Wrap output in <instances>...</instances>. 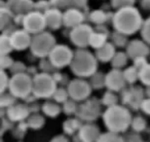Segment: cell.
I'll return each mask as SVG.
<instances>
[{
    "mask_svg": "<svg viewBox=\"0 0 150 142\" xmlns=\"http://www.w3.org/2000/svg\"><path fill=\"white\" fill-rule=\"evenodd\" d=\"M132 113L125 106L113 105L107 107L103 113V123L108 131L113 133H125L132 124Z\"/></svg>",
    "mask_w": 150,
    "mask_h": 142,
    "instance_id": "obj_1",
    "label": "cell"
},
{
    "mask_svg": "<svg viewBox=\"0 0 150 142\" xmlns=\"http://www.w3.org/2000/svg\"><path fill=\"white\" fill-rule=\"evenodd\" d=\"M70 68L71 71L78 77H91L97 72L98 59L88 50L79 48L74 53Z\"/></svg>",
    "mask_w": 150,
    "mask_h": 142,
    "instance_id": "obj_2",
    "label": "cell"
},
{
    "mask_svg": "<svg viewBox=\"0 0 150 142\" xmlns=\"http://www.w3.org/2000/svg\"><path fill=\"white\" fill-rule=\"evenodd\" d=\"M114 27L119 33L133 34L141 27V16L137 9L125 6L119 9L114 16Z\"/></svg>",
    "mask_w": 150,
    "mask_h": 142,
    "instance_id": "obj_3",
    "label": "cell"
},
{
    "mask_svg": "<svg viewBox=\"0 0 150 142\" xmlns=\"http://www.w3.org/2000/svg\"><path fill=\"white\" fill-rule=\"evenodd\" d=\"M57 91V82L54 76L46 72L37 73L33 76L32 94L36 99H50Z\"/></svg>",
    "mask_w": 150,
    "mask_h": 142,
    "instance_id": "obj_4",
    "label": "cell"
},
{
    "mask_svg": "<svg viewBox=\"0 0 150 142\" xmlns=\"http://www.w3.org/2000/svg\"><path fill=\"white\" fill-rule=\"evenodd\" d=\"M9 93L18 99H26L32 94L33 78L28 73L13 74L8 86Z\"/></svg>",
    "mask_w": 150,
    "mask_h": 142,
    "instance_id": "obj_5",
    "label": "cell"
},
{
    "mask_svg": "<svg viewBox=\"0 0 150 142\" xmlns=\"http://www.w3.org/2000/svg\"><path fill=\"white\" fill-rule=\"evenodd\" d=\"M56 46L54 38L50 33H38L35 34L31 42V52L37 58L44 59L48 57L52 48Z\"/></svg>",
    "mask_w": 150,
    "mask_h": 142,
    "instance_id": "obj_6",
    "label": "cell"
},
{
    "mask_svg": "<svg viewBox=\"0 0 150 142\" xmlns=\"http://www.w3.org/2000/svg\"><path fill=\"white\" fill-rule=\"evenodd\" d=\"M75 115L82 121L93 123L101 115V103L96 98L88 99L82 104L78 105Z\"/></svg>",
    "mask_w": 150,
    "mask_h": 142,
    "instance_id": "obj_7",
    "label": "cell"
},
{
    "mask_svg": "<svg viewBox=\"0 0 150 142\" xmlns=\"http://www.w3.org/2000/svg\"><path fill=\"white\" fill-rule=\"evenodd\" d=\"M92 86L88 82L82 78H76L71 80L67 86V91L69 93V97L76 102L86 101L92 94Z\"/></svg>",
    "mask_w": 150,
    "mask_h": 142,
    "instance_id": "obj_8",
    "label": "cell"
},
{
    "mask_svg": "<svg viewBox=\"0 0 150 142\" xmlns=\"http://www.w3.org/2000/svg\"><path fill=\"white\" fill-rule=\"evenodd\" d=\"M74 57V53L66 45H56L48 55V60L50 61L56 69L64 68L71 64Z\"/></svg>",
    "mask_w": 150,
    "mask_h": 142,
    "instance_id": "obj_9",
    "label": "cell"
},
{
    "mask_svg": "<svg viewBox=\"0 0 150 142\" xmlns=\"http://www.w3.org/2000/svg\"><path fill=\"white\" fill-rule=\"evenodd\" d=\"M121 100L125 105H129L132 109L137 110L141 107V103L144 100V92L140 87H133L127 90L123 89Z\"/></svg>",
    "mask_w": 150,
    "mask_h": 142,
    "instance_id": "obj_10",
    "label": "cell"
},
{
    "mask_svg": "<svg viewBox=\"0 0 150 142\" xmlns=\"http://www.w3.org/2000/svg\"><path fill=\"white\" fill-rule=\"evenodd\" d=\"M125 84H127V82H125V76H123V71H120V69L114 68L106 74L105 84L109 91L120 92L125 89Z\"/></svg>",
    "mask_w": 150,
    "mask_h": 142,
    "instance_id": "obj_11",
    "label": "cell"
},
{
    "mask_svg": "<svg viewBox=\"0 0 150 142\" xmlns=\"http://www.w3.org/2000/svg\"><path fill=\"white\" fill-rule=\"evenodd\" d=\"M93 32L88 26L78 25L73 29L71 33V40L76 46L83 48L90 44V39Z\"/></svg>",
    "mask_w": 150,
    "mask_h": 142,
    "instance_id": "obj_12",
    "label": "cell"
},
{
    "mask_svg": "<svg viewBox=\"0 0 150 142\" xmlns=\"http://www.w3.org/2000/svg\"><path fill=\"white\" fill-rule=\"evenodd\" d=\"M23 24L27 32H30V33L33 34H38L44 28L46 22L44 16H42L41 13H32L24 18Z\"/></svg>",
    "mask_w": 150,
    "mask_h": 142,
    "instance_id": "obj_13",
    "label": "cell"
},
{
    "mask_svg": "<svg viewBox=\"0 0 150 142\" xmlns=\"http://www.w3.org/2000/svg\"><path fill=\"white\" fill-rule=\"evenodd\" d=\"M30 113L31 111H30L29 106L25 104H15L6 108L5 114L7 119L13 123H21L30 116Z\"/></svg>",
    "mask_w": 150,
    "mask_h": 142,
    "instance_id": "obj_14",
    "label": "cell"
},
{
    "mask_svg": "<svg viewBox=\"0 0 150 142\" xmlns=\"http://www.w3.org/2000/svg\"><path fill=\"white\" fill-rule=\"evenodd\" d=\"M77 135L81 142H97L101 135L100 129L93 123L83 124L77 132Z\"/></svg>",
    "mask_w": 150,
    "mask_h": 142,
    "instance_id": "obj_15",
    "label": "cell"
},
{
    "mask_svg": "<svg viewBox=\"0 0 150 142\" xmlns=\"http://www.w3.org/2000/svg\"><path fill=\"white\" fill-rule=\"evenodd\" d=\"M13 48L18 50H23L31 45L32 39L27 31H17L11 36Z\"/></svg>",
    "mask_w": 150,
    "mask_h": 142,
    "instance_id": "obj_16",
    "label": "cell"
},
{
    "mask_svg": "<svg viewBox=\"0 0 150 142\" xmlns=\"http://www.w3.org/2000/svg\"><path fill=\"white\" fill-rule=\"evenodd\" d=\"M127 54L132 59L138 58V57H146L149 54V48L143 41L134 40L127 45Z\"/></svg>",
    "mask_w": 150,
    "mask_h": 142,
    "instance_id": "obj_17",
    "label": "cell"
},
{
    "mask_svg": "<svg viewBox=\"0 0 150 142\" xmlns=\"http://www.w3.org/2000/svg\"><path fill=\"white\" fill-rule=\"evenodd\" d=\"M115 48L111 43H106L105 45H103L102 48H98L96 50V58L98 59V61L103 63L109 62L112 61L113 57L115 56Z\"/></svg>",
    "mask_w": 150,
    "mask_h": 142,
    "instance_id": "obj_18",
    "label": "cell"
},
{
    "mask_svg": "<svg viewBox=\"0 0 150 142\" xmlns=\"http://www.w3.org/2000/svg\"><path fill=\"white\" fill-rule=\"evenodd\" d=\"M82 121L79 117H74V119H68L63 123V131L66 135L74 136L75 134L79 131L82 127Z\"/></svg>",
    "mask_w": 150,
    "mask_h": 142,
    "instance_id": "obj_19",
    "label": "cell"
},
{
    "mask_svg": "<svg viewBox=\"0 0 150 142\" xmlns=\"http://www.w3.org/2000/svg\"><path fill=\"white\" fill-rule=\"evenodd\" d=\"M83 20L82 15L76 9H69L63 17V21L67 26H78Z\"/></svg>",
    "mask_w": 150,
    "mask_h": 142,
    "instance_id": "obj_20",
    "label": "cell"
},
{
    "mask_svg": "<svg viewBox=\"0 0 150 142\" xmlns=\"http://www.w3.org/2000/svg\"><path fill=\"white\" fill-rule=\"evenodd\" d=\"M44 18H45L46 24L52 29H57V28L60 27L61 22L63 21V17L61 16V13H59V11H57L54 9L46 11L45 15H44Z\"/></svg>",
    "mask_w": 150,
    "mask_h": 142,
    "instance_id": "obj_21",
    "label": "cell"
},
{
    "mask_svg": "<svg viewBox=\"0 0 150 142\" xmlns=\"http://www.w3.org/2000/svg\"><path fill=\"white\" fill-rule=\"evenodd\" d=\"M41 110L44 115H46L48 117H52V119H54V117H57L61 113L62 108L59 106V103L46 101L41 106Z\"/></svg>",
    "mask_w": 150,
    "mask_h": 142,
    "instance_id": "obj_22",
    "label": "cell"
},
{
    "mask_svg": "<svg viewBox=\"0 0 150 142\" xmlns=\"http://www.w3.org/2000/svg\"><path fill=\"white\" fill-rule=\"evenodd\" d=\"M52 3L54 6L70 7V9H79L84 6L86 0H52Z\"/></svg>",
    "mask_w": 150,
    "mask_h": 142,
    "instance_id": "obj_23",
    "label": "cell"
},
{
    "mask_svg": "<svg viewBox=\"0 0 150 142\" xmlns=\"http://www.w3.org/2000/svg\"><path fill=\"white\" fill-rule=\"evenodd\" d=\"M27 124L30 129L40 130L45 124V119H44L43 115L39 114V113H33V114H30V116L27 119Z\"/></svg>",
    "mask_w": 150,
    "mask_h": 142,
    "instance_id": "obj_24",
    "label": "cell"
},
{
    "mask_svg": "<svg viewBox=\"0 0 150 142\" xmlns=\"http://www.w3.org/2000/svg\"><path fill=\"white\" fill-rule=\"evenodd\" d=\"M97 142H125V139L120 134L108 131L105 133H101Z\"/></svg>",
    "mask_w": 150,
    "mask_h": 142,
    "instance_id": "obj_25",
    "label": "cell"
},
{
    "mask_svg": "<svg viewBox=\"0 0 150 142\" xmlns=\"http://www.w3.org/2000/svg\"><path fill=\"white\" fill-rule=\"evenodd\" d=\"M9 6L18 13H24L31 9L32 2L30 0H11L9 2Z\"/></svg>",
    "mask_w": 150,
    "mask_h": 142,
    "instance_id": "obj_26",
    "label": "cell"
},
{
    "mask_svg": "<svg viewBox=\"0 0 150 142\" xmlns=\"http://www.w3.org/2000/svg\"><path fill=\"white\" fill-rule=\"evenodd\" d=\"M123 76L127 84H133L139 80V69L135 66L127 67L123 70Z\"/></svg>",
    "mask_w": 150,
    "mask_h": 142,
    "instance_id": "obj_27",
    "label": "cell"
},
{
    "mask_svg": "<svg viewBox=\"0 0 150 142\" xmlns=\"http://www.w3.org/2000/svg\"><path fill=\"white\" fill-rule=\"evenodd\" d=\"M132 130L136 133H141V132L145 131L147 128V121L142 115H136L132 119L131 124Z\"/></svg>",
    "mask_w": 150,
    "mask_h": 142,
    "instance_id": "obj_28",
    "label": "cell"
},
{
    "mask_svg": "<svg viewBox=\"0 0 150 142\" xmlns=\"http://www.w3.org/2000/svg\"><path fill=\"white\" fill-rule=\"evenodd\" d=\"M106 44V35L103 33H93L90 39V45L93 46L94 48H102L103 45Z\"/></svg>",
    "mask_w": 150,
    "mask_h": 142,
    "instance_id": "obj_29",
    "label": "cell"
},
{
    "mask_svg": "<svg viewBox=\"0 0 150 142\" xmlns=\"http://www.w3.org/2000/svg\"><path fill=\"white\" fill-rule=\"evenodd\" d=\"M127 58H129L127 54H125V53H122V52L116 53L115 56L113 57L112 61H111L113 68L120 69V68H122V67H125L127 63Z\"/></svg>",
    "mask_w": 150,
    "mask_h": 142,
    "instance_id": "obj_30",
    "label": "cell"
},
{
    "mask_svg": "<svg viewBox=\"0 0 150 142\" xmlns=\"http://www.w3.org/2000/svg\"><path fill=\"white\" fill-rule=\"evenodd\" d=\"M105 80H106V75H104L103 73H96L93 76H91V86L93 89H96V90H100V89L106 87L105 84Z\"/></svg>",
    "mask_w": 150,
    "mask_h": 142,
    "instance_id": "obj_31",
    "label": "cell"
},
{
    "mask_svg": "<svg viewBox=\"0 0 150 142\" xmlns=\"http://www.w3.org/2000/svg\"><path fill=\"white\" fill-rule=\"evenodd\" d=\"M16 97L11 95V93H2L0 98V106L2 109L8 108L16 104Z\"/></svg>",
    "mask_w": 150,
    "mask_h": 142,
    "instance_id": "obj_32",
    "label": "cell"
},
{
    "mask_svg": "<svg viewBox=\"0 0 150 142\" xmlns=\"http://www.w3.org/2000/svg\"><path fill=\"white\" fill-rule=\"evenodd\" d=\"M77 107H78V105L76 104V101H74L73 99L70 98L65 103H63L62 110L66 115H73V114H76Z\"/></svg>",
    "mask_w": 150,
    "mask_h": 142,
    "instance_id": "obj_33",
    "label": "cell"
},
{
    "mask_svg": "<svg viewBox=\"0 0 150 142\" xmlns=\"http://www.w3.org/2000/svg\"><path fill=\"white\" fill-rule=\"evenodd\" d=\"M117 101H118V97L115 95V92L107 91V92L103 95L102 104L105 105V106L110 107V106H113V105H116Z\"/></svg>",
    "mask_w": 150,
    "mask_h": 142,
    "instance_id": "obj_34",
    "label": "cell"
},
{
    "mask_svg": "<svg viewBox=\"0 0 150 142\" xmlns=\"http://www.w3.org/2000/svg\"><path fill=\"white\" fill-rule=\"evenodd\" d=\"M13 48L11 41V37H8L6 35L1 36V43H0V53H1V56L8 55V53H11Z\"/></svg>",
    "mask_w": 150,
    "mask_h": 142,
    "instance_id": "obj_35",
    "label": "cell"
},
{
    "mask_svg": "<svg viewBox=\"0 0 150 142\" xmlns=\"http://www.w3.org/2000/svg\"><path fill=\"white\" fill-rule=\"evenodd\" d=\"M139 80L145 86H150V64H146L139 70Z\"/></svg>",
    "mask_w": 150,
    "mask_h": 142,
    "instance_id": "obj_36",
    "label": "cell"
},
{
    "mask_svg": "<svg viewBox=\"0 0 150 142\" xmlns=\"http://www.w3.org/2000/svg\"><path fill=\"white\" fill-rule=\"evenodd\" d=\"M52 98H54V100L56 101L57 103H65L68 99H70V97H69L68 91L63 88H59V89H57V91L54 92Z\"/></svg>",
    "mask_w": 150,
    "mask_h": 142,
    "instance_id": "obj_37",
    "label": "cell"
},
{
    "mask_svg": "<svg viewBox=\"0 0 150 142\" xmlns=\"http://www.w3.org/2000/svg\"><path fill=\"white\" fill-rule=\"evenodd\" d=\"M28 128H29V126H28L27 121H21V123H19V125L17 126V129H16L15 132H13V135H15L17 138L22 139V138L26 135V132H27Z\"/></svg>",
    "mask_w": 150,
    "mask_h": 142,
    "instance_id": "obj_38",
    "label": "cell"
},
{
    "mask_svg": "<svg viewBox=\"0 0 150 142\" xmlns=\"http://www.w3.org/2000/svg\"><path fill=\"white\" fill-rule=\"evenodd\" d=\"M9 80L11 78H8V75L5 73L4 70H1L0 72V92L1 94L2 93H5L6 89H8V86H9Z\"/></svg>",
    "mask_w": 150,
    "mask_h": 142,
    "instance_id": "obj_39",
    "label": "cell"
},
{
    "mask_svg": "<svg viewBox=\"0 0 150 142\" xmlns=\"http://www.w3.org/2000/svg\"><path fill=\"white\" fill-rule=\"evenodd\" d=\"M39 66H40V69L42 70V72H46V73H50V72H52V71L56 69L54 67V65L50 63V61L48 60V58L41 60Z\"/></svg>",
    "mask_w": 150,
    "mask_h": 142,
    "instance_id": "obj_40",
    "label": "cell"
},
{
    "mask_svg": "<svg viewBox=\"0 0 150 142\" xmlns=\"http://www.w3.org/2000/svg\"><path fill=\"white\" fill-rule=\"evenodd\" d=\"M0 63H1V68H2V70H5V69H11V67L13 66L15 62H13V60L11 57L5 55V56H1Z\"/></svg>",
    "mask_w": 150,
    "mask_h": 142,
    "instance_id": "obj_41",
    "label": "cell"
},
{
    "mask_svg": "<svg viewBox=\"0 0 150 142\" xmlns=\"http://www.w3.org/2000/svg\"><path fill=\"white\" fill-rule=\"evenodd\" d=\"M11 71L13 74L23 73L26 71V66L22 62H15L13 66L11 67Z\"/></svg>",
    "mask_w": 150,
    "mask_h": 142,
    "instance_id": "obj_42",
    "label": "cell"
},
{
    "mask_svg": "<svg viewBox=\"0 0 150 142\" xmlns=\"http://www.w3.org/2000/svg\"><path fill=\"white\" fill-rule=\"evenodd\" d=\"M142 36H143V38L145 39L146 42L150 43V19L144 25L143 31H142Z\"/></svg>",
    "mask_w": 150,
    "mask_h": 142,
    "instance_id": "obj_43",
    "label": "cell"
},
{
    "mask_svg": "<svg viewBox=\"0 0 150 142\" xmlns=\"http://www.w3.org/2000/svg\"><path fill=\"white\" fill-rule=\"evenodd\" d=\"M113 39H114V43L116 44L117 46H123L125 44V42H127V39H125V37L123 36V34L119 33V32L115 34Z\"/></svg>",
    "mask_w": 150,
    "mask_h": 142,
    "instance_id": "obj_44",
    "label": "cell"
},
{
    "mask_svg": "<svg viewBox=\"0 0 150 142\" xmlns=\"http://www.w3.org/2000/svg\"><path fill=\"white\" fill-rule=\"evenodd\" d=\"M147 64V61H146V57H138V58H135L134 59V66L136 68L140 69L142 67H144L145 65Z\"/></svg>",
    "mask_w": 150,
    "mask_h": 142,
    "instance_id": "obj_45",
    "label": "cell"
},
{
    "mask_svg": "<svg viewBox=\"0 0 150 142\" xmlns=\"http://www.w3.org/2000/svg\"><path fill=\"white\" fill-rule=\"evenodd\" d=\"M141 110L143 111L145 114H148L150 115V98H147V99H144L141 103Z\"/></svg>",
    "mask_w": 150,
    "mask_h": 142,
    "instance_id": "obj_46",
    "label": "cell"
},
{
    "mask_svg": "<svg viewBox=\"0 0 150 142\" xmlns=\"http://www.w3.org/2000/svg\"><path fill=\"white\" fill-rule=\"evenodd\" d=\"M132 2H133V0H113L112 4H113V6L122 9V7H125V6H127V5H129Z\"/></svg>",
    "mask_w": 150,
    "mask_h": 142,
    "instance_id": "obj_47",
    "label": "cell"
},
{
    "mask_svg": "<svg viewBox=\"0 0 150 142\" xmlns=\"http://www.w3.org/2000/svg\"><path fill=\"white\" fill-rule=\"evenodd\" d=\"M139 134L140 133H136V132H134V133H132V134H129L127 137H125V142H140L142 139Z\"/></svg>",
    "mask_w": 150,
    "mask_h": 142,
    "instance_id": "obj_48",
    "label": "cell"
},
{
    "mask_svg": "<svg viewBox=\"0 0 150 142\" xmlns=\"http://www.w3.org/2000/svg\"><path fill=\"white\" fill-rule=\"evenodd\" d=\"M93 21H95L96 23H102V22L105 21V15L102 13V11H96V13H93L92 16Z\"/></svg>",
    "mask_w": 150,
    "mask_h": 142,
    "instance_id": "obj_49",
    "label": "cell"
},
{
    "mask_svg": "<svg viewBox=\"0 0 150 142\" xmlns=\"http://www.w3.org/2000/svg\"><path fill=\"white\" fill-rule=\"evenodd\" d=\"M13 128V121H9L8 119H5L4 117H2V130H1V133H4L6 130H9Z\"/></svg>",
    "mask_w": 150,
    "mask_h": 142,
    "instance_id": "obj_50",
    "label": "cell"
},
{
    "mask_svg": "<svg viewBox=\"0 0 150 142\" xmlns=\"http://www.w3.org/2000/svg\"><path fill=\"white\" fill-rule=\"evenodd\" d=\"M50 142H70L69 139L65 135H57L54 138H52Z\"/></svg>",
    "mask_w": 150,
    "mask_h": 142,
    "instance_id": "obj_51",
    "label": "cell"
},
{
    "mask_svg": "<svg viewBox=\"0 0 150 142\" xmlns=\"http://www.w3.org/2000/svg\"><path fill=\"white\" fill-rule=\"evenodd\" d=\"M145 94L148 98H150V86L147 87V89H146V91H145Z\"/></svg>",
    "mask_w": 150,
    "mask_h": 142,
    "instance_id": "obj_52",
    "label": "cell"
},
{
    "mask_svg": "<svg viewBox=\"0 0 150 142\" xmlns=\"http://www.w3.org/2000/svg\"><path fill=\"white\" fill-rule=\"evenodd\" d=\"M140 142H145V141H143V140H141V141H140Z\"/></svg>",
    "mask_w": 150,
    "mask_h": 142,
    "instance_id": "obj_53",
    "label": "cell"
}]
</instances>
